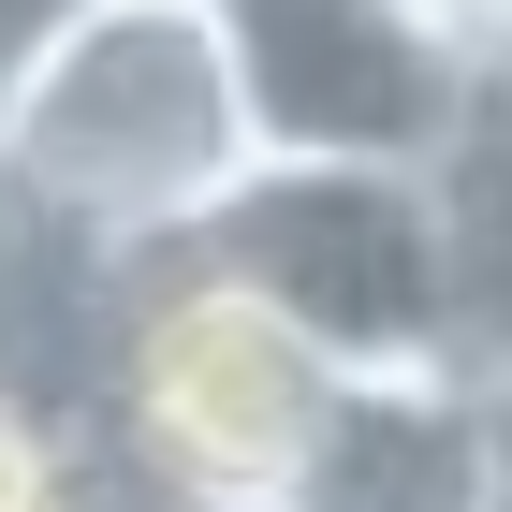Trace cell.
<instances>
[{
  "label": "cell",
  "instance_id": "6da1fadb",
  "mask_svg": "<svg viewBox=\"0 0 512 512\" xmlns=\"http://www.w3.org/2000/svg\"><path fill=\"white\" fill-rule=\"evenodd\" d=\"M249 176H264V147H249L235 44L205 0H88V30L0 118V205L88 264L191 249Z\"/></svg>",
  "mask_w": 512,
  "mask_h": 512
},
{
  "label": "cell",
  "instance_id": "7a4b0ae2",
  "mask_svg": "<svg viewBox=\"0 0 512 512\" xmlns=\"http://www.w3.org/2000/svg\"><path fill=\"white\" fill-rule=\"evenodd\" d=\"M322 410H337V366L264 322L235 278H205L191 249H147L103 293V352H88V469L118 483H176V498H249L278 512L308 469Z\"/></svg>",
  "mask_w": 512,
  "mask_h": 512
},
{
  "label": "cell",
  "instance_id": "3957f363",
  "mask_svg": "<svg viewBox=\"0 0 512 512\" xmlns=\"http://www.w3.org/2000/svg\"><path fill=\"white\" fill-rule=\"evenodd\" d=\"M205 278H235L264 322H293L337 381H454V308H439L425 176H352V161H264L191 235Z\"/></svg>",
  "mask_w": 512,
  "mask_h": 512
},
{
  "label": "cell",
  "instance_id": "277c9868",
  "mask_svg": "<svg viewBox=\"0 0 512 512\" xmlns=\"http://www.w3.org/2000/svg\"><path fill=\"white\" fill-rule=\"evenodd\" d=\"M235 103L264 161H352V176H425L469 118V59L439 44L425 0H220Z\"/></svg>",
  "mask_w": 512,
  "mask_h": 512
},
{
  "label": "cell",
  "instance_id": "5b68a950",
  "mask_svg": "<svg viewBox=\"0 0 512 512\" xmlns=\"http://www.w3.org/2000/svg\"><path fill=\"white\" fill-rule=\"evenodd\" d=\"M278 512H498L469 381H337Z\"/></svg>",
  "mask_w": 512,
  "mask_h": 512
},
{
  "label": "cell",
  "instance_id": "8992f818",
  "mask_svg": "<svg viewBox=\"0 0 512 512\" xmlns=\"http://www.w3.org/2000/svg\"><path fill=\"white\" fill-rule=\"evenodd\" d=\"M425 235H439V308H454V381H498L512 366V88L498 74L425 161Z\"/></svg>",
  "mask_w": 512,
  "mask_h": 512
},
{
  "label": "cell",
  "instance_id": "52a82bcc",
  "mask_svg": "<svg viewBox=\"0 0 512 512\" xmlns=\"http://www.w3.org/2000/svg\"><path fill=\"white\" fill-rule=\"evenodd\" d=\"M74 30H88V0H0V118L30 103V74H44Z\"/></svg>",
  "mask_w": 512,
  "mask_h": 512
},
{
  "label": "cell",
  "instance_id": "ba28073f",
  "mask_svg": "<svg viewBox=\"0 0 512 512\" xmlns=\"http://www.w3.org/2000/svg\"><path fill=\"white\" fill-rule=\"evenodd\" d=\"M425 15H439V44H454L469 74H498V88H512V0H425Z\"/></svg>",
  "mask_w": 512,
  "mask_h": 512
},
{
  "label": "cell",
  "instance_id": "9c48e42d",
  "mask_svg": "<svg viewBox=\"0 0 512 512\" xmlns=\"http://www.w3.org/2000/svg\"><path fill=\"white\" fill-rule=\"evenodd\" d=\"M74 512H249V498H176V483H118V469H88Z\"/></svg>",
  "mask_w": 512,
  "mask_h": 512
},
{
  "label": "cell",
  "instance_id": "30bf717a",
  "mask_svg": "<svg viewBox=\"0 0 512 512\" xmlns=\"http://www.w3.org/2000/svg\"><path fill=\"white\" fill-rule=\"evenodd\" d=\"M469 395H483V469H498V512H512V366L469 381Z\"/></svg>",
  "mask_w": 512,
  "mask_h": 512
},
{
  "label": "cell",
  "instance_id": "8fae6325",
  "mask_svg": "<svg viewBox=\"0 0 512 512\" xmlns=\"http://www.w3.org/2000/svg\"><path fill=\"white\" fill-rule=\"evenodd\" d=\"M205 15H220V0H205Z\"/></svg>",
  "mask_w": 512,
  "mask_h": 512
}]
</instances>
